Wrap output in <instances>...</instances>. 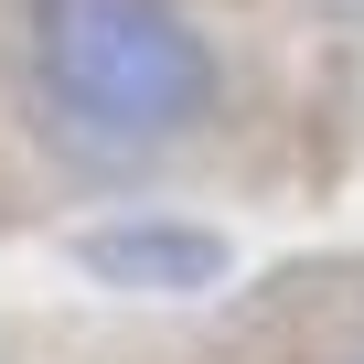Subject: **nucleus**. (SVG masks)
<instances>
[{
	"mask_svg": "<svg viewBox=\"0 0 364 364\" xmlns=\"http://www.w3.org/2000/svg\"><path fill=\"white\" fill-rule=\"evenodd\" d=\"M97 289H118V300H204V289H225L236 279V236L225 225H204V215H107V225H75V247H65Z\"/></svg>",
	"mask_w": 364,
	"mask_h": 364,
	"instance_id": "2",
	"label": "nucleus"
},
{
	"mask_svg": "<svg viewBox=\"0 0 364 364\" xmlns=\"http://www.w3.org/2000/svg\"><path fill=\"white\" fill-rule=\"evenodd\" d=\"M33 97L86 150H171L225 107V54L182 0H22Z\"/></svg>",
	"mask_w": 364,
	"mask_h": 364,
	"instance_id": "1",
	"label": "nucleus"
}]
</instances>
